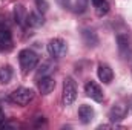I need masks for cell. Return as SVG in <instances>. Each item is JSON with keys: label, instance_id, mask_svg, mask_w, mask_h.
<instances>
[{"label": "cell", "instance_id": "cell-14", "mask_svg": "<svg viewBox=\"0 0 132 130\" xmlns=\"http://www.w3.org/2000/svg\"><path fill=\"white\" fill-rule=\"evenodd\" d=\"M54 69H55V64H54L52 61H45L43 64H42L40 67H38V69H37V72H35V80L38 81L40 78L51 75V72H52Z\"/></svg>", "mask_w": 132, "mask_h": 130}, {"label": "cell", "instance_id": "cell-5", "mask_svg": "<svg viewBox=\"0 0 132 130\" xmlns=\"http://www.w3.org/2000/svg\"><path fill=\"white\" fill-rule=\"evenodd\" d=\"M77 98V84L72 77H66L63 81V103L65 106H71Z\"/></svg>", "mask_w": 132, "mask_h": 130}, {"label": "cell", "instance_id": "cell-10", "mask_svg": "<svg viewBox=\"0 0 132 130\" xmlns=\"http://www.w3.org/2000/svg\"><path fill=\"white\" fill-rule=\"evenodd\" d=\"M94 116H95V112H94V109L91 106H88V104H81L80 106V109H78V118H80V121L83 124H89L94 119Z\"/></svg>", "mask_w": 132, "mask_h": 130}, {"label": "cell", "instance_id": "cell-12", "mask_svg": "<svg viewBox=\"0 0 132 130\" xmlns=\"http://www.w3.org/2000/svg\"><path fill=\"white\" fill-rule=\"evenodd\" d=\"M14 20L20 26L28 25V12H26V8L23 5H15L14 6Z\"/></svg>", "mask_w": 132, "mask_h": 130}, {"label": "cell", "instance_id": "cell-4", "mask_svg": "<svg viewBox=\"0 0 132 130\" xmlns=\"http://www.w3.org/2000/svg\"><path fill=\"white\" fill-rule=\"evenodd\" d=\"M68 52V43L63 38H52L48 43V54L52 58H62Z\"/></svg>", "mask_w": 132, "mask_h": 130}, {"label": "cell", "instance_id": "cell-20", "mask_svg": "<svg viewBox=\"0 0 132 130\" xmlns=\"http://www.w3.org/2000/svg\"><path fill=\"white\" fill-rule=\"evenodd\" d=\"M57 3H59L63 9H69V8H71V0H57Z\"/></svg>", "mask_w": 132, "mask_h": 130}, {"label": "cell", "instance_id": "cell-2", "mask_svg": "<svg viewBox=\"0 0 132 130\" xmlns=\"http://www.w3.org/2000/svg\"><path fill=\"white\" fill-rule=\"evenodd\" d=\"M115 41H117L118 55H120L123 60H129V58H131V54H132L131 35H129V34H126V32H120V34H117Z\"/></svg>", "mask_w": 132, "mask_h": 130}, {"label": "cell", "instance_id": "cell-9", "mask_svg": "<svg viewBox=\"0 0 132 130\" xmlns=\"http://www.w3.org/2000/svg\"><path fill=\"white\" fill-rule=\"evenodd\" d=\"M11 46H12V34L8 26L0 25V52L11 49Z\"/></svg>", "mask_w": 132, "mask_h": 130}, {"label": "cell", "instance_id": "cell-22", "mask_svg": "<svg viewBox=\"0 0 132 130\" xmlns=\"http://www.w3.org/2000/svg\"><path fill=\"white\" fill-rule=\"evenodd\" d=\"M131 112H132V98H131Z\"/></svg>", "mask_w": 132, "mask_h": 130}, {"label": "cell", "instance_id": "cell-7", "mask_svg": "<svg viewBox=\"0 0 132 130\" xmlns=\"http://www.w3.org/2000/svg\"><path fill=\"white\" fill-rule=\"evenodd\" d=\"M85 94H86V97H89L91 99H94V101H97V103H101L103 98H104V94H103L101 87H100L95 81H92V80L86 83V86H85Z\"/></svg>", "mask_w": 132, "mask_h": 130}, {"label": "cell", "instance_id": "cell-6", "mask_svg": "<svg viewBox=\"0 0 132 130\" xmlns=\"http://www.w3.org/2000/svg\"><path fill=\"white\" fill-rule=\"evenodd\" d=\"M126 115H128V104L120 101V103H115L111 107V110L108 113V118H109L111 123H120L126 118Z\"/></svg>", "mask_w": 132, "mask_h": 130}, {"label": "cell", "instance_id": "cell-23", "mask_svg": "<svg viewBox=\"0 0 132 130\" xmlns=\"http://www.w3.org/2000/svg\"><path fill=\"white\" fill-rule=\"evenodd\" d=\"M0 25H2V22H0Z\"/></svg>", "mask_w": 132, "mask_h": 130}, {"label": "cell", "instance_id": "cell-15", "mask_svg": "<svg viewBox=\"0 0 132 130\" xmlns=\"http://www.w3.org/2000/svg\"><path fill=\"white\" fill-rule=\"evenodd\" d=\"M92 5H94V9H95V14L98 17H103L109 12V3L108 0H91Z\"/></svg>", "mask_w": 132, "mask_h": 130}, {"label": "cell", "instance_id": "cell-3", "mask_svg": "<svg viewBox=\"0 0 132 130\" xmlns=\"http://www.w3.org/2000/svg\"><path fill=\"white\" fill-rule=\"evenodd\" d=\"M9 99L17 106H26L34 99V90L28 87H19L11 94Z\"/></svg>", "mask_w": 132, "mask_h": 130}, {"label": "cell", "instance_id": "cell-19", "mask_svg": "<svg viewBox=\"0 0 132 130\" xmlns=\"http://www.w3.org/2000/svg\"><path fill=\"white\" fill-rule=\"evenodd\" d=\"M35 5H37V9H38L40 12H46L48 8H49V5H48L46 0H35Z\"/></svg>", "mask_w": 132, "mask_h": 130}, {"label": "cell", "instance_id": "cell-18", "mask_svg": "<svg viewBox=\"0 0 132 130\" xmlns=\"http://www.w3.org/2000/svg\"><path fill=\"white\" fill-rule=\"evenodd\" d=\"M88 6H89V0H75V12L77 14L86 12Z\"/></svg>", "mask_w": 132, "mask_h": 130}, {"label": "cell", "instance_id": "cell-16", "mask_svg": "<svg viewBox=\"0 0 132 130\" xmlns=\"http://www.w3.org/2000/svg\"><path fill=\"white\" fill-rule=\"evenodd\" d=\"M43 15H42V12L38 11H32V12H29L28 14V25L29 26H32V28H38V26H42L43 25Z\"/></svg>", "mask_w": 132, "mask_h": 130}, {"label": "cell", "instance_id": "cell-11", "mask_svg": "<svg viewBox=\"0 0 132 130\" xmlns=\"http://www.w3.org/2000/svg\"><path fill=\"white\" fill-rule=\"evenodd\" d=\"M97 75H98L100 81H103L104 84H109L112 80H114V70L111 69V66L108 64H98V69H97Z\"/></svg>", "mask_w": 132, "mask_h": 130}, {"label": "cell", "instance_id": "cell-17", "mask_svg": "<svg viewBox=\"0 0 132 130\" xmlns=\"http://www.w3.org/2000/svg\"><path fill=\"white\" fill-rule=\"evenodd\" d=\"M12 67L11 66H3V67H0V83H3V84H6V83H9L11 81V78H12Z\"/></svg>", "mask_w": 132, "mask_h": 130}, {"label": "cell", "instance_id": "cell-13", "mask_svg": "<svg viewBox=\"0 0 132 130\" xmlns=\"http://www.w3.org/2000/svg\"><path fill=\"white\" fill-rule=\"evenodd\" d=\"M81 38H83L85 44L89 46V48H94V46L98 44V37H97L95 31H92L89 28H83L81 29Z\"/></svg>", "mask_w": 132, "mask_h": 130}, {"label": "cell", "instance_id": "cell-8", "mask_svg": "<svg viewBox=\"0 0 132 130\" xmlns=\"http://www.w3.org/2000/svg\"><path fill=\"white\" fill-rule=\"evenodd\" d=\"M37 87H38V92L42 95H49L54 89H55V80L48 75V77H43L37 81Z\"/></svg>", "mask_w": 132, "mask_h": 130}, {"label": "cell", "instance_id": "cell-21", "mask_svg": "<svg viewBox=\"0 0 132 130\" xmlns=\"http://www.w3.org/2000/svg\"><path fill=\"white\" fill-rule=\"evenodd\" d=\"M3 124H5V113H3V110L0 109V127H3Z\"/></svg>", "mask_w": 132, "mask_h": 130}, {"label": "cell", "instance_id": "cell-1", "mask_svg": "<svg viewBox=\"0 0 132 130\" xmlns=\"http://www.w3.org/2000/svg\"><path fill=\"white\" fill-rule=\"evenodd\" d=\"M19 63H20L22 73L26 75L32 69H35V66L38 64V55L34 52L32 49H22L19 52Z\"/></svg>", "mask_w": 132, "mask_h": 130}]
</instances>
